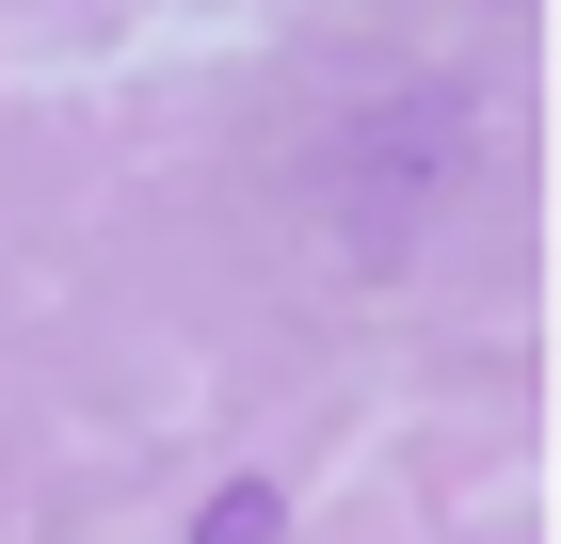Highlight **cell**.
<instances>
[{
    "mask_svg": "<svg viewBox=\"0 0 561 544\" xmlns=\"http://www.w3.org/2000/svg\"><path fill=\"white\" fill-rule=\"evenodd\" d=\"M273 529H289V497H273V481H225V497L193 512V544H273Z\"/></svg>",
    "mask_w": 561,
    "mask_h": 544,
    "instance_id": "6da1fadb",
    "label": "cell"
}]
</instances>
